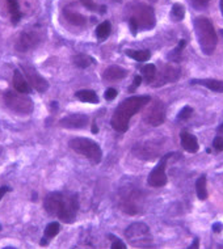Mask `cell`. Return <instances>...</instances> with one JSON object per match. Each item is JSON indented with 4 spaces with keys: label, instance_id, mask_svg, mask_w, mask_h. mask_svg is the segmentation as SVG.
Masks as SVG:
<instances>
[{
    "label": "cell",
    "instance_id": "obj_24",
    "mask_svg": "<svg viewBox=\"0 0 223 249\" xmlns=\"http://www.w3.org/2000/svg\"><path fill=\"white\" fill-rule=\"evenodd\" d=\"M126 55L133 58L137 62H147L151 58V53L149 50H126Z\"/></svg>",
    "mask_w": 223,
    "mask_h": 249
},
{
    "label": "cell",
    "instance_id": "obj_29",
    "mask_svg": "<svg viewBox=\"0 0 223 249\" xmlns=\"http://www.w3.org/2000/svg\"><path fill=\"white\" fill-rule=\"evenodd\" d=\"M111 22L104 21L97 26V29H96V36H97V38L99 39H105L109 37V35H111Z\"/></svg>",
    "mask_w": 223,
    "mask_h": 249
},
{
    "label": "cell",
    "instance_id": "obj_33",
    "mask_svg": "<svg viewBox=\"0 0 223 249\" xmlns=\"http://www.w3.org/2000/svg\"><path fill=\"white\" fill-rule=\"evenodd\" d=\"M117 97V90L114 89V88H108L107 90H105V99L108 100V101H112V100H114Z\"/></svg>",
    "mask_w": 223,
    "mask_h": 249
},
{
    "label": "cell",
    "instance_id": "obj_4",
    "mask_svg": "<svg viewBox=\"0 0 223 249\" xmlns=\"http://www.w3.org/2000/svg\"><path fill=\"white\" fill-rule=\"evenodd\" d=\"M194 32L197 36L198 45L205 55H211L217 48V32L213 22L205 16H198L194 18Z\"/></svg>",
    "mask_w": 223,
    "mask_h": 249
},
{
    "label": "cell",
    "instance_id": "obj_41",
    "mask_svg": "<svg viewBox=\"0 0 223 249\" xmlns=\"http://www.w3.org/2000/svg\"><path fill=\"white\" fill-rule=\"evenodd\" d=\"M218 131L219 133H223V124H221V126H219V129H218Z\"/></svg>",
    "mask_w": 223,
    "mask_h": 249
},
{
    "label": "cell",
    "instance_id": "obj_5",
    "mask_svg": "<svg viewBox=\"0 0 223 249\" xmlns=\"http://www.w3.org/2000/svg\"><path fill=\"white\" fill-rule=\"evenodd\" d=\"M76 154L86 156L92 164H99L103 160V151L97 143L88 138H74L69 143Z\"/></svg>",
    "mask_w": 223,
    "mask_h": 249
},
{
    "label": "cell",
    "instance_id": "obj_37",
    "mask_svg": "<svg viewBox=\"0 0 223 249\" xmlns=\"http://www.w3.org/2000/svg\"><path fill=\"white\" fill-rule=\"evenodd\" d=\"M9 188L8 186H1V188H0V201H1V198L4 197L5 196V193H7V192H9Z\"/></svg>",
    "mask_w": 223,
    "mask_h": 249
},
{
    "label": "cell",
    "instance_id": "obj_15",
    "mask_svg": "<svg viewBox=\"0 0 223 249\" xmlns=\"http://www.w3.org/2000/svg\"><path fill=\"white\" fill-rule=\"evenodd\" d=\"M180 141H181V146L184 148L186 152L189 154H196L198 151V141L197 138L192 135V134L186 133V131H183L180 134Z\"/></svg>",
    "mask_w": 223,
    "mask_h": 249
},
{
    "label": "cell",
    "instance_id": "obj_12",
    "mask_svg": "<svg viewBox=\"0 0 223 249\" xmlns=\"http://www.w3.org/2000/svg\"><path fill=\"white\" fill-rule=\"evenodd\" d=\"M21 70L22 72H24V76L28 80L30 87H33L37 92L39 93H43V92H46L47 88H49V83L43 76H41L38 73V71L35 69V67H32V66H26V65H21Z\"/></svg>",
    "mask_w": 223,
    "mask_h": 249
},
{
    "label": "cell",
    "instance_id": "obj_11",
    "mask_svg": "<svg viewBox=\"0 0 223 249\" xmlns=\"http://www.w3.org/2000/svg\"><path fill=\"white\" fill-rule=\"evenodd\" d=\"M166 121V105L160 100H154V104L149 107L143 122L150 126H160Z\"/></svg>",
    "mask_w": 223,
    "mask_h": 249
},
{
    "label": "cell",
    "instance_id": "obj_27",
    "mask_svg": "<svg viewBox=\"0 0 223 249\" xmlns=\"http://www.w3.org/2000/svg\"><path fill=\"white\" fill-rule=\"evenodd\" d=\"M185 46H186V41H185V39H181L180 43H179V46L168 54V59L172 60V62H175V63H176V62H180L181 58H183V50H184Z\"/></svg>",
    "mask_w": 223,
    "mask_h": 249
},
{
    "label": "cell",
    "instance_id": "obj_19",
    "mask_svg": "<svg viewBox=\"0 0 223 249\" xmlns=\"http://www.w3.org/2000/svg\"><path fill=\"white\" fill-rule=\"evenodd\" d=\"M190 84L193 86H202L209 88L213 92H218V93H223V82L222 80H217V79H193Z\"/></svg>",
    "mask_w": 223,
    "mask_h": 249
},
{
    "label": "cell",
    "instance_id": "obj_2",
    "mask_svg": "<svg viewBox=\"0 0 223 249\" xmlns=\"http://www.w3.org/2000/svg\"><path fill=\"white\" fill-rule=\"evenodd\" d=\"M151 101L150 96H131L124 100L116 107L111 120V126L118 133H125L129 129L131 117L135 116L142 107Z\"/></svg>",
    "mask_w": 223,
    "mask_h": 249
},
{
    "label": "cell",
    "instance_id": "obj_42",
    "mask_svg": "<svg viewBox=\"0 0 223 249\" xmlns=\"http://www.w3.org/2000/svg\"><path fill=\"white\" fill-rule=\"evenodd\" d=\"M116 1H121V0H116Z\"/></svg>",
    "mask_w": 223,
    "mask_h": 249
},
{
    "label": "cell",
    "instance_id": "obj_8",
    "mask_svg": "<svg viewBox=\"0 0 223 249\" xmlns=\"http://www.w3.org/2000/svg\"><path fill=\"white\" fill-rule=\"evenodd\" d=\"M42 41V32L32 28V29H26L22 32L20 37L16 41V50L20 53H26L33 50L38 46Z\"/></svg>",
    "mask_w": 223,
    "mask_h": 249
},
{
    "label": "cell",
    "instance_id": "obj_17",
    "mask_svg": "<svg viewBox=\"0 0 223 249\" xmlns=\"http://www.w3.org/2000/svg\"><path fill=\"white\" fill-rule=\"evenodd\" d=\"M128 75V71L120 66H109L103 73V77L108 82H116V80H121Z\"/></svg>",
    "mask_w": 223,
    "mask_h": 249
},
{
    "label": "cell",
    "instance_id": "obj_18",
    "mask_svg": "<svg viewBox=\"0 0 223 249\" xmlns=\"http://www.w3.org/2000/svg\"><path fill=\"white\" fill-rule=\"evenodd\" d=\"M13 88L20 93H25V95L30 93L29 83L25 79V76L22 75L21 71H19V70H16L13 73Z\"/></svg>",
    "mask_w": 223,
    "mask_h": 249
},
{
    "label": "cell",
    "instance_id": "obj_22",
    "mask_svg": "<svg viewBox=\"0 0 223 249\" xmlns=\"http://www.w3.org/2000/svg\"><path fill=\"white\" fill-rule=\"evenodd\" d=\"M60 231V224L58 222H52V223H49L45 228V232H43V239L41 241V244L46 245L47 240H50L53 237H56Z\"/></svg>",
    "mask_w": 223,
    "mask_h": 249
},
{
    "label": "cell",
    "instance_id": "obj_21",
    "mask_svg": "<svg viewBox=\"0 0 223 249\" xmlns=\"http://www.w3.org/2000/svg\"><path fill=\"white\" fill-rule=\"evenodd\" d=\"M75 97L77 100H80L83 103H91V104H97L99 103V96L94 90L91 89H82L77 90L75 93Z\"/></svg>",
    "mask_w": 223,
    "mask_h": 249
},
{
    "label": "cell",
    "instance_id": "obj_25",
    "mask_svg": "<svg viewBox=\"0 0 223 249\" xmlns=\"http://www.w3.org/2000/svg\"><path fill=\"white\" fill-rule=\"evenodd\" d=\"M196 193H197L198 199L205 201L207 198V189H206V176L202 175L200 176L197 181H196Z\"/></svg>",
    "mask_w": 223,
    "mask_h": 249
},
{
    "label": "cell",
    "instance_id": "obj_32",
    "mask_svg": "<svg viewBox=\"0 0 223 249\" xmlns=\"http://www.w3.org/2000/svg\"><path fill=\"white\" fill-rule=\"evenodd\" d=\"M213 147L218 152L223 151V137H215L214 141H213Z\"/></svg>",
    "mask_w": 223,
    "mask_h": 249
},
{
    "label": "cell",
    "instance_id": "obj_1",
    "mask_svg": "<svg viewBox=\"0 0 223 249\" xmlns=\"http://www.w3.org/2000/svg\"><path fill=\"white\" fill-rule=\"evenodd\" d=\"M43 207L49 215L65 223H73L79 210V197L70 192H53L43 199Z\"/></svg>",
    "mask_w": 223,
    "mask_h": 249
},
{
    "label": "cell",
    "instance_id": "obj_31",
    "mask_svg": "<svg viewBox=\"0 0 223 249\" xmlns=\"http://www.w3.org/2000/svg\"><path fill=\"white\" fill-rule=\"evenodd\" d=\"M192 114H193V109H192V107H183V109H181L180 110V113H179V116H177V118H179V120H188L189 117L192 116Z\"/></svg>",
    "mask_w": 223,
    "mask_h": 249
},
{
    "label": "cell",
    "instance_id": "obj_14",
    "mask_svg": "<svg viewBox=\"0 0 223 249\" xmlns=\"http://www.w3.org/2000/svg\"><path fill=\"white\" fill-rule=\"evenodd\" d=\"M90 122L86 114H69L59 121L60 127L65 129H84Z\"/></svg>",
    "mask_w": 223,
    "mask_h": 249
},
{
    "label": "cell",
    "instance_id": "obj_38",
    "mask_svg": "<svg viewBox=\"0 0 223 249\" xmlns=\"http://www.w3.org/2000/svg\"><path fill=\"white\" fill-rule=\"evenodd\" d=\"M223 230V224L222 223H214L213 224V231L214 232H221Z\"/></svg>",
    "mask_w": 223,
    "mask_h": 249
},
{
    "label": "cell",
    "instance_id": "obj_6",
    "mask_svg": "<svg viewBox=\"0 0 223 249\" xmlns=\"http://www.w3.org/2000/svg\"><path fill=\"white\" fill-rule=\"evenodd\" d=\"M4 103L7 107L19 114H30L35 107L33 100L25 93H20L18 90H7L4 93Z\"/></svg>",
    "mask_w": 223,
    "mask_h": 249
},
{
    "label": "cell",
    "instance_id": "obj_13",
    "mask_svg": "<svg viewBox=\"0 0 223 249\" xmlns=\"http://www.w3.org/2000/svg\"><path fill=\"white\" fill-rule=\"evenodd\" d=\"M180 69L176 66H167L164 67L159 73H156V77L152 82L154 87H160L167 84V83H173L176 82L177 79L180 77Z\"/></svg>",
    "mask_w": 223,
    "mask_h": 249
},
{
    "label": "cell",
    "instance_id": "obj_26",
    "mask_svg": "<svg viewBox=\"0 0 223 249\" xmlns=\"http://www.w3.org/2000/svg\"><path fill=\"white\" fill-rule=\"evenodd\" d=\"M185 16V8L184 5L180 4V3H175L172 5L171 9V20L175 22L183 21V18Z\"/></svg>",
    "mask_w": 223,
    "mask_h": 249
},
{
    "label": "cell",
    "instance_id": "obj_34",
    "mask_svg": "<svg viewBox=\"0 0 223 249\" xmlns=\"http://www.w3.org/2000/svg\"><path fill=\"white\" fill-rule=\"evenodd\" d=\"M210 3V0H192V4L197 8H204L206 5Z\"/></svg>",
    "mask_w": 223,
    "mask_h": 249
},
{
    "label": "cell",
    "instance_id": "obj_28",
    "mask_svg": "<svg viewBox=\"0 0 223 249\" xmlns=\"http://www.w3.org/2000/svg\"><path fill=\"white\" fill-rule=\"evenodd\" d=\"M142 75H143V79L146 80L147 83H152L156 77V67L154 65H146L143 66L142 69Z\"/></svg>",
    "mask_w": 223,
    "mask_h": 249
},
{
    "label": "cell",
    "instance_id": "obj_20",
    "mask_svg": "<svg viewBox=\"0 0 223 249\" xmlns=\"http://www.w3.org/2000/svg\"><path fill=\"white\" fill-rule=\"evenodd\" d=\"M5 1H7L9 13H11V21L13 25H18L19 21L21 20V11H20L19 0H5Z\"/></svg>",
    "mask_w": 223,
    "mask_h": 249
},
{
    "label": "cell",
    "instance_id": "obj_40",
    "mask_svg": "<svg viewBox=\"0 0 223 249\" xmlns=\"http://www.w3.org/2000/svg\"><path fill=\"white\" fill-rule=\"evenodd\" d=\"M219 8H221V12H222L223 16V0H221V3H219Z\"/></svg>",
    "mask_w": 223,
    "mask_h": 249
},
{
    "label": "cell",
    "instance_id": "obj_35",
    "mask_svg": "<svg viewBox=\"0 0 223 249\" xmlns=\"http://www.w3.org/2000/svg\"><path fill=\"white\" fill-rule=\"evenodd\" d=\"M142 83V76H135V79H134V86H131L129 88V92H134V90L137 89L138 87L141 86Z\"/></svg>",
    "mask_w": 223,
    "mask_h": 249
},
{
    "label": "cell",
    "instance_id": "obj_36",
    "mask_svg": "<svg viewBox=\"0 0 223 249\" xmlns=\"http://www.w3.org/2000/svg\"><path fill=\"white\" fill-rule=\"evenodd\" d=\"M125 248H126V245H125L121 240H118V239H116V241H113V243H112V249H125Z\"/></svg>",
    "mask_w": 223,
    "mask_h": 249
},
{
    "label": "cell",
    "instance_id": "obj_23",
    "mask_svg": "<svg viewBox=\"0 0 223 249\" xmlns=\"http://www.w3.org/2000/svg\"><path fill=\"white\" fill-rule=\"evenodd\" d=\"M73 60L75 66L79 67V69H87V67H90L91 65L94 63L93 58L88 55V54H76V55L74 56Z\"/></svg>",
    "mask_w": 223,
    "mask_h": 249
},
{
    "label": "cell",
    "instance_id": "obj_16",
    "mask_svg": "<svg viewBox=\"0 0 223 249\" xmlns=\"http://www.w3.org/2000/svg\"><path fill=\"white\" fill-rule=\"evenodd\" d=\"M63 16L70 24H73L75 26H84L87 24V18L83 16L79 12H76L75 9H73L71 7H66L63 9Z\"/></svg>",
    "mask_w": 223,
    "mask_h": 249
},
{
    "label": "cell",
    "instance_id": "obj_10",
    "mask_svg": "<svg viewBox=\"0 0 223 249\" xmlns=\"http://www.w3.org/2000/svg\"><path fill=\"white\" fill-rule=\"evenodd\" d=\"M173 154H167L164 155L163 158L160 159L158 165L152 169L149 175L147 182L152 188H162L164 185L167 184V175H166V168H167L168 159L171 158Z\"/></svg>",
    "mask_w": 223,
    "mask_h": 249
},
{
    "label": "cell",
    "instance_id": "obj_3",
    "mask_svg": "<svg viewBox=\"0 0 223 249\" xmlns=\"http://www.w3.org/2000/svg\"><path fill=\"white\" fill-rule=\"evenodd\" d=\"M156 24L154 9L150 5L143 3H134L129 5V25L131 33H137L138 30H150Z\"/></svg>",
    "mask_w": 223,
    "mask_h": 249
},
{
    "label": "cell",
    "instance_id": "obj_39",
    "mask_svg": "<svg viewBox=\"0 0 223 249\" xmlns=\"http://www.w3.org/2000/svg\"><path fill=\"white\" fill-rule=\"evenodd\" d=\"M189 248H190V249L198 248V239H196V240H194V243H193V244L190 245V247H189Z\"/></svg>",
    "mask_w": 223,
    "mask_h": 249
},
{
    "label": "cell",
    "instance_id": "obj_30",
    "mask_svg": "<svg viewBox=\"0 0 223 249\" xmlns=\"http://www.w3.org/2000/svg\"><path fill=\"white\" fill-rule=\"evenodd\" d=\"M79 1H80L87 9H90V11H96V9H99L100 13H105V9H107L105 7H97L93 0H79Z\"/></svg>",
    "mask_w": 223,
    "mask_h": 249
},
{
    "label": "cell",
    "instance_id": "obj_9",
    "mask_svg": "<svg viewBox=\"0 0 223 249\" xmlns=\"http://www.w3.org/2000/svg\"><path fill=\"white\" fill-rule=\"evenodd\" d=\"M142 205H143V197L141 192L137 189L129 190L121 198V209L129 215L138 214L141 211Z\"/></svg>",
    "mask_w": 223,
    "mask_h": 249
},
{
    "label": "cell",
    "instance_id": "obj_7",
    "mask_svg": "<svg viewBox=\"0 0 223 249\" xmlns=\"http://www.w3.org/2000/svg\"><path fill=\"white\" fill-rule=\"evenodd\" d=\"M125 236L128 240H130L134 247H139V248L151 247L150 228L145 223L137 222V223L130 224L125 231Z\"/></svg>",
    "mask_w": 223,
    "mask_h": 249
}]
</instances>
